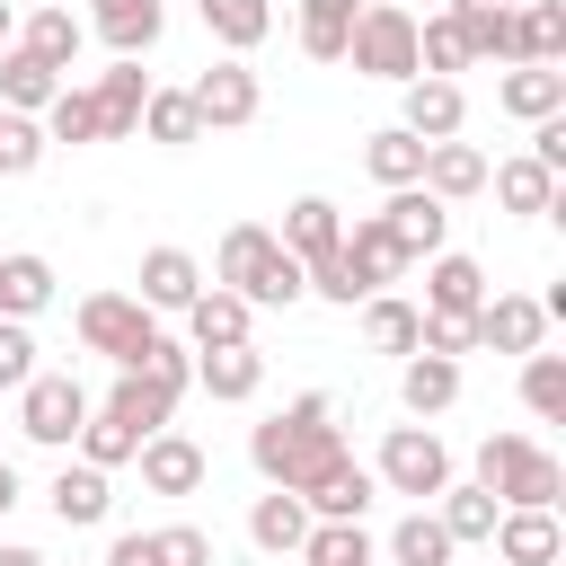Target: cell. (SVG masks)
Wrapping results in <instances>:
<instances>
[{"instance_id":"6da1fadb","label":"cell","mask_w":566,"mask_h":566,"mask_svg":"<svg viewBox=\"0 0 566 566\" xmlns=\"http://www.w3.org/2000/svg\"><path fill=\"white\" fill-rule=\"evenodd\" d=\"M248 460H256L265 486H292V495H310L318 478H336V469L354 460L345 433H336V398H327V389H301L283 416H265V424L248 433Z\"/></svg>"},{"instance_id":"7a4b0ae2","label":"cell","mask_w":566,"mask_h":566,"mask_svg":"<svg viewBox=\"0 0 566 566\" xmlns=\"http://www.w3.org/2000/svg\"><path fill=\"white\" fill-rule=\"evenodd\" d=\"M212 283L221 292H239L248 310H292L310 283H301V256L265 230V221H230L221 230V248H212Z\"/></svg>"},{"instance_id":"3957f363","label":"cell","mask_w":566,"mask_h":566,"mask_svg":"<svg viewBox=\"0 0 566 566\" xmlns=\"http://www.w3.org/2000/svg\"><path fill=\"white\" fill-rule=\"evenodd\" d=\"M478 486H486L495 504H548V513H557L566 469H557V451H539L531 433H486V442H478Z\"/></svg>"},{"instance_id":"277c9868","label":"cell","mask_w":566,"mask_h":566,"mask_svg":"<svg viewBox=\"0 0 566 566\" xmlns=\"http://www.w3.org/2000/svg\"><path fill=\"white\" fill-rule=\"evenodd\" d=\"M371 478H380V495L433 504V495L451 486V451H442V433L416 416V424H389V433H380V460H371Z\"/></svg>"},{"instance_id":"5b68a950","label":"cell","mask_w":566,"mask_h":566,"mask_svg":"<svg viewBox=\"0 0 566 566\" xmlns=\"http://www.w3.org/2000/svg\"><path fill=\"white\" fill-rule=\"evenodd\" d=\"M71 327H80V345L106 354L115 371H142V354L159 345V318H150L133 292H88V301L71 310Z\"/></svg>"},{"instance_id":"8992f818","label":"cell","mask_w":566,"mask_h":566,"mask_svg":"<svg viewBox=\"0 0 566 566\" xmlns=\"http://www.w3.org/2000/svg\"><path fill=\"white\" fill-rule=\"evenodd\" d=\"M345 62L363 71V80H416V18L398 9V0H363V18L345 27Z\"/></svg>"},{"instance_id":"52a82bcc","label":"cell","mask_w":566,"mask_h":566,"mask_svg":"<svg viewBox=\"0 0 566 566\" xmlns=\"http://www.w3.org/2000/svg\"><path fill=\"white\" fill-rule=\"evenodd\" d=\"M80 424H88V389H80L71 371H35V380L18 389V433H27V442L71 451V442H80Z\"/></svg>"},{"instance_id":"ba28073f","label":"cell","mask_w":566,"mask_h":566,"mask_svg":"<svg viewBox=\"0 0 566 566\" xmlns=\"http://www.w3.org/2000/svg\"><path fill=\"white\" fill-rule=\"evenodd\" d=\"M195 115H203V133H239V124H256V106H265V88H256V71H248V53H221L195 88Z\"/></svg>"},{"instance_id":"9c48e42d","label":"cell","mask_w":566,"mask_h":566,"mask_svg":"<svg viewBox=\"0 0 566 566\" xmlns=\"http://www.w3.org/2000/svg\"><path fill=\"white\" fill-rule=\"evenodd\" d=\"M539 336H548V310L531 292H486L469 310V345H486V354H539Z\"/></svg>"},{"instance_id":"30bf717a","label":"cell","mask_w":566,"mask_h":566,"mask_svg":"<svg viewBox=\"0 0 566 566\" xmlns=\"http://www.w3.org/2000/svg\"><path fill=\"white\" fill-rule=\"evenodd\" d=\"M380 221H389V239L407 248V265H424V256L451 239V203H442V195H424V186H389Z\"/></svg>"},{"instance_id":"8fae6325","label":"cell","mask_w":566,"mask_h":566,"mask_svg":"<svg viewBox=\"0 0 566 566\" xmlns=\"http://www.w3.org/2000/svg\"><path fill=\"white\" fill-rule=\"evenodd\" d=\"M133 460H142V486H150V495H195V486L212 478L203 442H195V433H177V424H159V433H150Z\"/></svg>"},{"instance_id":"7c38bea8","label":"cell","mask_w":566,"mask_h":566,"mask_svg":"<svg viewBox=\"0 0 566 566\" xmlns=\"http://www.w3.org/2000/svg\"><path fill=\"white\" fill-rule=\"evenodd\" d=\"M142 97H150V71L142 62H115L88 80V106H97V142H142Z\"/></svg>"},{"instance_id":"4fadbf2b","label":"cell","mask_w":566,"mask_h":566,"mask_svg":"<svg viewBox=\"0 0 566 566\" xmlns=\"http://www.w3.org/2000/svg\"><path fill=\"white\" fill-rule=\"evenodd\" d=\"M557 548H566V531H557L548 504H504L495 513V557L504 566H557Z\"/></svg>"},{"instance_id":"5bb4252c","label":"cell","mask_w":566,"mask_h":566,"mask_svg":"<svg viewBox=\"0 0 566 566\" xmlns=\"http://www.w3.org/2000/svg\"><path fill=\"white\" fill-rule=\"evenodd\" d=\"M88 27H97V44H106L115 62H142V53L159 44L168 9H159V0H88Z\"/></svg>"},{"instance_id":"9a60e30c","label":"cell","mask_w":566,"mask_h":566,"mask_svg":"<svg viewBox=\"0 0 566 566\" xmlns=\"http://www.w3.org/2000/svg\"><path fill=\"white\" fill-rule=\"evenodd\" d=\"M478 301H486V265L460 256V248H433V256H424V310H433V318H469Z\"/></svg>"},{"instance_id":"2e32d148","label":"cell","mask_w":566,"mask_h":566,"mask_svg":"<svg viewBox=\"0 0 566 566\" xmlns=\"http://www.w3.org/2000/svg\"><path fill=\"white\" fill-rule=\"evenodd\" d=\"M44 495H53V522H62V531H97V522L115 513V486H106V469H88V460H62Z\"/></svg>"},{"instance_id":"e0dca14e","label":"cell","mask_w":566,"mask_h":566,"mask_svg":"<svg viewBox=\"0 0 566 566\" xmlns=\"http://www.w3.org/2000/svg\"><path fill=\"white\" fill-rule=\"evenodd\" d=\"M495 106H504V115H522V124H539V115H566V71H557V62H504V80H495Z\"/></svg>"},{"instance_id":"ac0fdd59","label":"cell","mask_w":566,"mask_h":566,"mask_svg":"<svg viewBox=\"0 0 566 566\" xmlns=\"http://www.w3.org/2000/svg\"><path fill=\"white\" fill-rule=\"evenodd\" d=\"M398 88H407V115H398V124H407L416 142H451V133L469 124L460 80H424V71H416V80H398Z\"/></svg>"},{"instance_id":"d6986e66","label":"cell","mask_w":566,"mask_h":566,"mask_svg":"<svg viewBox=\"0 0 566 566\" xmlns=\"http://www.w3.org/2000/svg\"><path fill=\"white\" fill-rule=\"evenodd\" d=\"M424 195H442V203H469V195H486V150L478 142H424V177H416Z\"/></svg>"},{"instance_id":"ffe728a7","label":"cell","mask_w":566,"mask_h":566,"mask_svg":"<svg viewBox=\"0 0 566 566\" xmlns=\"http://www.w3.org/2000/svg\"><path fill=\"white\" fill-rule=\"evenodd\" d=\"M133 283H142V292H133V301H142V310H150V318H168V310H186V301H195V292H203V265H195V256H186V248H150V256H142V274H133Z\"/></svg>"},{"instance_id":"44dd1931","label":"cell","mask_w":566,"mask_h":566,"mask_svg":"<svg viewBox=\"0 0 566 566\" xmlns=\"http://www.w3.org/2000/svg\"><path fill=\"white\" fill-rule=\"evenodd\" d=\"M177 318H186V345H195V354H203V345H248V327H256V310H248L239 292H221V283H203Z\"/></svg>"},{"instance_id":"7402d4cb","label":"cell","mask_w":566,"mask_h":566,"mask_svg":"<svg viewBox=\"0 0 566 566\" xmlns=\"http://www.w3.org/2000/svg\"><path fill=\"white\" fill-rule=\"evenodd\" d=\"M195 389L221 398V407H239V398L265 389V354H256V345H203V354H195Z\"/></svg>"},{"instance_id":"603a6c76","label":"cell","mask_w":566,"mask_h":566,"mask_svg":"<svg viewBox=\"0 0 566 566\" xmlns=\"http://www.w3.org/2000/svg\"><path fill=\"white\" fill-rule=\"evenodd\" d=\"M398 407H407V416H442V407H460V363L416 345V354L398 363Z\"/></svg>"},{"instance_id":"cb8c5ba5","label":"cell","mask_w":566,"mask_h":566,"mask_svg":"<svg viewBox=\"0 0 566 566\" xmlns=\"http://www.w3.org/2000/svg\"><path fill=\"white\" fill-rule=\"evenodd\" d=\"M336 248H345V256H354V274H363V283H371V292H389V283H398V274H407V248H398V239H389V221H380V212H354V230H345V239H336Z\"/></svg>"},{"instance_id":"d4e9b609","label":"cell","mask_w":566,"mask_h":566,"mask_svg":"<svg viewBox=\"0 0 566 566\" xmlns=\"http://www.w3.org/2000/svg\"><path fill=\"white\" fill-rule=\"evenodd\" d=\"M106 416H124V424L150 442V433L177 416V389H168L159 371H115V389H106Z\"/></svg>"},{"instance_id":"484cf974","label":"cell","mask_w":566,"mask_h":566,"mask_svg":"<svg viewBox=\"0 0 566 566\" xmlns=\"http://www.w3.org/2000/svg\"><path fill=\"white\" fill-rule=\"evenodd\" d=\"M248 539H256L265 557H292V548L310 539V504H301L292 486H265V495L248 504Z\"/></svg>"},{"instance_id":"4316f807","label":"cell","mask_w":566,"mask_h":566,"mask_svg":"<svg viewBox=\"0 0 566 566\" xmlns=\"http://www.w3.org/2000/svg\"><path fill=\"white\" fill-rule=\"evenodd\" d=\"M301 504H310V522H363V513L380 504V478H371L363 460H345V469H336V478H318Z\"/></svg>"},{"instance_id":"83f0119b","label":"cell","mask_w":566,"mask_h":566,"mask_svg":"<svg viewBox=\"0 0 566 566\" xmlns=\"http://www.w3.org/2000/svg\"><path fill=\"white\" fill-rule=\"evenodd\" d=\"M9 44H27L35 62H53V71H71V62H80V44H88V27H80L71 9H27Z\"/></svg>"},{"instance_id":"f1b7e54d","label":"cell","mask_w":566,"mask_h":566,"mask_svg":"<svg viewBox=\"0 0 566 566\" xmlns=\"http://www.w3.org/2000/svg\"><path fill=\"white\" fill-rule=\"evenodd\" d=\"M469 62H513V0H451Z\"/></svg>"},{"instance_id":"f546056e","label":"cell","mask_w":566,"mask_h":566,"mask_svg":"<svg viewBox=\"0 0 566 566\" xmlns=\"http://www.w3.org/2000/svg\"><path fill=\"white\" fill-rule=\"evenodd\" d=\"M53 88H62V71H53V62H35L27 44H0V106L44 115V106H53Z\"/></svg>"},{"instance_id":"4dcf8cb0","label":"cell","mask_w":566,"mask_h":566,"mask_svg":"<svg viewBox=\"0 0 566 566\" xmlns=\"http://www.w3.org/2000/svg\"><path fill=\"white\" fill-rule=\"evenodd\" d=\"M416 336H424V310H416V301H398V292H371V301H363V345H371V354H398V363H407Z\"/></svg>"},{"instance_id":"1f68e13d","label":"cell","mask_w":566,"mask_h":566,"mask_svg":"<svg viewBox=\"0 0 566 566\" xmlns=\"http://www.w3.org/2000/svg\"><path fill=\"white\" fill-rule=\"evenodd\" d=\"M195 18L212 27L221 53H256V44L274 35V9H265V0H195Z\"/></svg>"},{"instance_id":"d6a6232c","label":"cell","mask_w":566,"mask_h":566,"mask_svg":"<svg viewBox=\"0 0 566 566\" xmlns=\"http://www.w3.org/2000/svg\"><path fill=\"white\" fill-rule=\"evenodd\" d=\"M274 239H283V248H292V256L310 265V256H327V248L345 239V212H336L327 195H301V203L283 212V230H274Z\"/></svg>"},{"instance_id":"836d02e7","label":"cell","mask_w":566,"mask_h":566,"mask_svg":"<svg viewBox=\"0 0 566 566\" xmlns=\"http://www.w3.org/2000/svg\"><path fill=\"white\" fill-rule=\"evenodd\" d=\"M513 62H566V0H522L513 9Z\"/></svg>"},{"instance_id":"e575fe53","label":"cell","mask_w":566,"mask_h":566,"mask_svg":"<svg viewBox=\"0 0 566 566\" xmlns=\"http://www.w3.org/2000/svg\"><path fill=\"white\" fill-rule=\"evenodd\" d=\"M35 310H53V265L35 248H18V256H0V318H35Z\"/></svg>"},{"instance_id":"d590c367","label":"cell","mask_w":566,"mask_h":566,"mask_svg":"<svg viewBox=\"0 0 566 566\" xmlns=\"http://www.w3.org/2000/svg\"><path fill=\"white\" fill-rule=\"evenodd\" d=\"M142 142H159V150H186V142H203V115H195V97H186V88H150V97H142Z\"/></svg>"},{"instance_id":"8d00e7d4","label":"cell","mask_w":566,"mask_h":566,"mask_svg":"<svg viewBox=\"0 0 566 566\" xmlns=\"http://www.w3.org/2000/svg\"><path fill=\"white\" fill-rule=\"evenodd\" d=\"M433 504H442L433 522L451 531V548H469V539H495V513H504V504H495V495H486L478 478H469V486H442Z\"/></svg>"},{"instance_id":"74e56055","label":"cell","mask_w":566,"mask_h":566,"mask_svg":"<svg viewBox=\"0 0 566 566\" xmlns=\"http://www.w3.org/2000/svg\"><path fill=\"white\" fill-rule=\"evenodd\" d=\"M354 18H363V0H301V27L292 35H301L310 62H345V27Z\"/></svg>"},{"instance_id":"f35d334b","label":"cell","mask_w":566,"mask_h":566,"mask_svg":"<svg viewBox=\"0 0 566 566\" xmlns=\"http://www.w3.org/2000/svg\"><path fill=\"white\" fill-rule=\"evenodd\" d=\"M486 186H495V203H504V212H548V203H557V177H548L531 150H522V159H504V168H486Z\"/></svg>"},{"instance_id":"ab89813d","label":"cell","mask_w":566,"mask_h":566,"mask_svg":"<svg viewBox=\"0 0 566 566\" xmlns=\"http://www.w3.org/2000/svg\"><path fill=\"white\" fill-rule=\"evenodd\" d=\"M292 557H301V566H371L380 548H371L363 522H310V539H301Z\"/></svg>"},{"instance_id":"60d3db41","label":"cell","mask_w":566,"mask_h":566,"mask_svg":"<svg viewBox=\"0 0 566 566\" xmlns=\"http://www.w3.org/2000/svg\"><path fill=\"white\" fill-rule=\"evenodd\" d=\"M363 168H371L380 186H416V177H424V142H416L407 124H389V133L363 142Z\"/></svg>"},{"instance_id":"b9f144b4","label":"cell","mask_w":566,"mask_h":566,"mask_svg":"<svg viewBox=\"0 0 566 566\" xmlns=\"http://www.w3.org/2000/svg\"><path fill=\"white\" fill-rule=\"evenodd\" d=\"M416 71H424V80L469 71V44H460V18H451V9H442V18H416Z\"/></svg>"},{"instance_id":"7bdbcfd3","label":"cell","mask_w":566,"mask_h":566,"mask_svg":"<svg viewBox=\"0 0 566 566\" xmlns=\"http://www.w3.org/2000/svg\"><path fill=\"white\" fill-rule=\"evenodd\" d=\"M522 407L539 424H566V354H522Z\"/></svg>"},{"instance_id":"ee69618b","label":"cell","mask_w":566,"mask_h":566,"mask_svg":"<svg viewBox=\"0 0 566 566\" xmlns=\"http://www.w3.org/2000/svg\"><path fill=\"white\" fill-rule=\"evenodd\" d=\"M133 451H142V433H133V424H124V416H106V407H88V424H80V460H88V469H106V478H115V469H124V460H133Z\"/></svg>"},{"instance_id":"f6af8a7d","label":"cell","mask_w":566,"mask_h":566,"mask_svg":"<svg viewBox=\"0 0 566 566\" xmlns=\"http://www.w3.org/2000/svg\"><path fill=\"white\" fill-rule=\"evenodd\" d=\"M389 566H451V531H442V522L416 504V513L389 531Z\"/></svg>"},{"instance_id":"bcb514c9","label":"cell","mask_w":566,"mask_h":566,"mask_svg":"<svg viewBox=\"0 0 566 566\" xmlns=\"http://www.w3.org/2000/svg\"><path fill=\"white\" fill-rule=\"evenodd\" d=\"M44 150H53V142H44V124H35V115H18V106H0V177H35V168H44Z\"/></svg>"},{"instance_id":"7dc6e473","label":"cell","mask_w":566,"mask_h":566,"mask_svg":"<svg viewBox=\"0 0 566 566\" xmlns=\"http://www.w3.org/2000/svg\"><path fill=\"white\" fill-rule=\"evenodd\" d=\"M35 124H44V142H71V150H80V142H97V106H88V88H71V80L53 88V106H44Z\"/></svg>"},{"instance_id":"c3c4849f","label":"cell","mask_w":566,"mask_h":566,"mask_svg":"<svg viewBox=\"0 0 566 566\" xmlns=\"http://www.w3.org/2000/svg\"><path fill=\"white\" fill-rule=\"evenodd\" d=\"M35 380V336L27 318H0V389H27Z\"/></svg>"},{"instance_id":"681fc988","label":"cell","mask_w":566,"mask_h":566,"mask_svg":"<svg viewBox=\"0 0 566 566\" xmlns=\"http://www.w3.org/2000/svg\"><path fill=\"white\" fill-rule=\"evenodd\" d=\"M150 539H159V566H212V531H195V522H168Z\"/></svg>"},{"instance_id":"f907efd6","label":"cell","mask_w":566,"mask_h":566,"mask_svg":"<svg viewBox=\"0 0 566 566\" xmlns=\"http://www.w3.org/2000/svg\"><path fill=\"white\" fill-rule=\"evenodd\" d=\"M416 345H424V354H451V363L478 354V345H469V318H433V310H424V336H416Z\"/></svg>"},{"instance_id":"816d5d0a","label":"cell","mask_w":566,"mask_h":566,"mask_svg":"<svg viewBox=\"0 0 566 566\" xmlns=\"http://www.w3.org/2000/svg\"><path fill=\"white\" fill-rule=\"evenodd\" d=\"M531 159H539L548 177L566 168V115H539V124H531Z\"/></svg>"},{"instance_id":"f5cc1de1","label":"cell","mask_w":566,"mask_h":566,"mask_svg":"<svg viewBox=\"0 0 566 566\" xmlns=\"http://www.w3.org/2000/svg\"><path fill=\"white\" fill-rule=\"evenodd\" d=\"M106 566H159V539L150 531H115L106 539Z\"/></svg>"},{"instance_id":"db71d44e","label":"cell","mask_w":566,"mask_h":566,"mask_svg":"<svg viewBox=\"0 0 566 566\" xmlns=\"http://www.w3.org/2000/svg\"><path fill=\"white\" fill-rule=\"evenodd\" d=\"M9 504H18V469L0 460V522H9Z\"/></svg>"},{"instance_id":"11a10c76","label":"cell","mask_w":566,"mask_h":566,"mask_svg":"<svg viewBox=\"0 0 566 566\" xmlns=\"http://www.w3.org/2000/svg\"><path fill=\"white\" fill-rule=\"evenodd\" d=\"M0 566H44V557H35V548H9V539H0Z\"/></svg>"},{"instance_id":"9f6ffc18","label":"cell","mask_w":566,"mask_h":566,"mask_svg":"<svg viewBox=\"0 0 566 566\" xmlns=\"http://www.w3.org/2000/svg\"><path fill=\"white\" fill-rule=\"evenodd\" d=\"M9 35H18V0H0V44H9Z\"/></svg>"},{"instance_id":"6f0895ef","label":"cell","mask_w":566,"mask_h":566,"mask_svg":"<svg viewBox=\"0 0 566 566\" xmlns=\"http://www.w3.org/2000/svg\"><path fill=\"white\" fill-rule=\"evenodd\" d=\"M35 9H71V0H35Z\"/></svg>"}]
</instances>
